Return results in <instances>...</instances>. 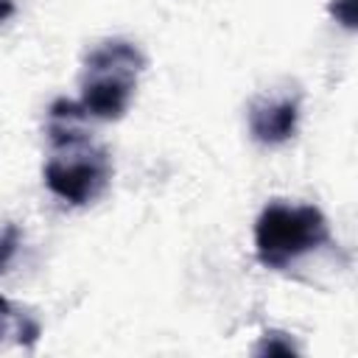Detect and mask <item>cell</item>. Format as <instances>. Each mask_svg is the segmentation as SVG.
Masks as SVG:
<instances>
[{
	"mask_svg": "<svg viewBox=\"0 0 358 358\" xmlns=\"http://www.w3.org/2000/svg\"><path fill=\"white\" fill-rule=\"evenodd\" d=\"M81 120L87 117L76 101L62 98L50 106V157L42 171L50 193L76 207L95 201L112 179L109 151L78 126Z\"/></svg>",
	"mask_w": 358,
	"mask_h": 358,
	"instance_id": "cell-1",
	"label": "cell"
},
{
	"mask_svg": "<svg viewBox=\"0 0 358 358\" xmlns=\"http://www.w3.org/2000/svg\"><path fill=\"white\" fill-rule=\"evenodd\" d=\"M143 67L145 59L137 45L126 39H109L98 45L87 56L81 73V98L76 101L81 115L95 120L123 117L134 98Z\"/></svg>",
	"mask_w": 358,
	"mask_h": 358,
	"instance_id": "cell-2",
	"label": "cell"
},
{
	"mask_svg": "<svg viewBox=\"0 0 358 358\" xmlns=\"http://www.w3.org/2000/svg\"><path fill=\"white\" fill-rule=\"evenodd\" d=\"M330 243V227L313 204H266L255 221V252L266 268L282 271L302 255Z\"/></svg>",
	"mask_w": 358,
	"mask_h": 358,
	"instance_id": "cell-3",
	"label": "cell"
},
{
	"mask_svg": "<svg viewBox=\"0 0 358 358\" xmlns=\"http://www.w3.org/2000/svg\"><path fill=\"white\" fill-rule=\"evenodd\" d=\"M299 120V101L296 98H277V101H255L249 106V131L263 145H280L294 137Z\"/></svg>",
	"mask_w": 358,
	"mask_h": 358,
	"instance_id": "cell-4",
	"label": "cell"
},
{
	"mask_svg": "<svg viewBox=\"0 0 358 358\" xmlns=\"http://www.w3.org/2000/svg\"><path fill=\"white\" fill-rule=\"evenodd\" d=\"M8 327H14V330H20V344H34L36 341V336H39V324L31 319V316H25V313H20L3 294H0V333H6Z\"/></svg>",
	"mask_w": 358,
	"mask_h": 358,
	"instance_id": "cell-5",
	"label": "cell"
},
{
	"mask_svg": "<svg viewBox=\"0 0 358 358\" xmlns=\"http://www.w3.org/2000/svg\"><path fill=\"white\" fill-rule=\"evenodd\" d=\"M20 238H22V232H20L17 224H8V227L0 232V274L11 266V260H14L17 249H20Z\"/></svg>",
	"mask_w": 358,
	"mask_h": 358,
	"instance_id": "cell-6",
	"label": "cell"
},
{
	"mask_svg": "<svg viewBox=\"0 0 358 358\" xmlns=\"http://www.w3.org/2000/svg\"><path fill=\"white\" fill-rule=\"evenodd\" d=\"M330 14L344 28H355V0H333L330 3Z\"/></svg>",
	"mask_w": 358,
	"mask_h": 358,
	"instance_id": "cell-7",
	"label": "cell"
},
{
	"mask_svg": "<svg viewBox=\"0 0 358 358\" xmlns=\"http://www.w3.org/2000/svg\"><path fill=\"white\" fill-rule=\"evenodd\" d=\"M277 336H280V333H266V338H263V344L257 347V352H268V355H274V352H282V355L296 352L291 341H282V344H280V341H277Z\"/></svg>",
	"mask_w": 358,
	"mask_h": 358,
	"instance_id": "cell-8",
	"label": "cell"
},
{
	"mask_svg": "<svg viewBox=\"0 0 358 358\" xmlns=\"http://www.w3.org/2000/svg\"><path fill=\"white\" fill-rule=\"evenodd\" d=\"M11 11H14V6H11L8 0H0V20H3V17H8Z\"/></svg>",
	"mask_w": 358,
	"mask_h": 358,
	"instance_id": "cell-9",
	"label": "cell"
}]
</instances>
